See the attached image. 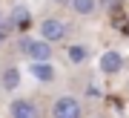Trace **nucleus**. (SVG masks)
<instances>
[{"mask_svg":"<svg viewBox=\"0 0 129 118\" xmlns=\"http://www.w3.org/2000/svg\"><path fill=\"white\" fill-rule=\"evenodd\" d=\"M37 32H40L43 41H49V43H60V41H66V35H69V26H66L60 17H43L40 26H37Z\"/></svg>","mask_w":129,"mask_h":118,"instance_id":"1","label":"nucleus"},{"mask_svg":"<svg viewBox=\"0 0 129 118\" xmlns=\"http://www.w3.org/2000/svg\"><path fill=\"white\" fill-rule=\"evenodd\" d=\"M20 52L26 55L29 61H52V43L43 41V37H20Z\"/></svg>","mask_w":129,"mask_h":118,"instance_id":"2","label":"nucleus"},{"mask_svg":"<svg viewBox=\"0 0 129 118\" xmlns=\"http://www.w3.org/2000/svg\"><path fill=\"white\" fill-rule=\"evenodd\" d=\"M52 118H83L80 101L75 95H57L52 104Z\"/></svg>","mask_w":129,"mask_h":118,"instance_id":"3","label":"nucleus"},{"mask_svg":"<svg viewBox=\"0 0 129 118\" xmlns=\"http://www.w3.org/2000/svg\"><path fill=\"white\" fill-rule=\"evenodd\" d=\"M9 118H43V112L32 98H14L9 104Z\"/></svg>","mask_w":129,"mask_h":118,"instance_id":"4","label":"nucleus"},{"mask_svg":"<svg viewBox=\"0 0 129 118\" xmlns=\"http://www.w3.org/2000/svg\"><path fill=\"white\" fill-rule=\"evenodd\" d=\"M120 69H123V55L118 49H109L101 55V72L103 75H118Z\"/></svg>","mask_w":129,"mask_h":118,"instance_id":"5","label":"nucleus"},{"mask_svg":"<svg viewBox=\"0 0 129 118\" xmlns=\"http://www.w3.org/2000/svg\"><path fill=\"white\" fill-rule=\"evenodd\" d=\"M29 72H32L37 81H43V84H52L57 78L55 72V66H52V61H32V66H29Z\"/></svg>","mask_w":129,"mask_h":118,"instance_id":"6","label":"nucleus"},{"mask_svg":"<svg viewBox=\"0 0 129 118\" xmlns=\"http://www.w3.org/2000/svg\"><path fill=\"white\" fill-rule=\"evenodd\" d=\"M69 6H72V12L78 17H92L101 9V0H69Z\"/></svg>","mask_w":129,"mask_h":118,"instance_id":"7","label":"nucleus"},{"mask_svg":"<svg viewBox=\"0 0 129 118\" xmlns=\"http://www.w3.org/2000/svg\"><path fill=\"white\" fill-rule=\"evenodd\" d=\"M0 86H3L6 92H14L20 86V69L17 66H6L3 72H0Z\"/></svg>","mask_w":129,"mask_h":118,"instance_id":"8","label":"nucleus"},{"mask_svg":"<svg viewBox=\"0 0 129 118\" xmlns=\"http://www.w3.org/2000/svg\"><path fill=\"white\" fill-rule=\"evenodd\" d=\"M89 46L86 43H69L66 46V61L69 64H83V61H89Z\"/></svg>","mask_w":129,"mask_h":118,"instance_id":"9","label":"nucleus"},{"mask_svg":"<svg viewBox=\"0 0 129 118\" xmlns=\"http://www.w3.org/2000/svg\"><path fill=\"white\" fill-rule=\"evenodd\" d=\"M118 0H101V9H115Z\"/></svg>","mask_w":129,"mask_h":118,"instance_id":"10","label":"nucleus"}]
</instances>
